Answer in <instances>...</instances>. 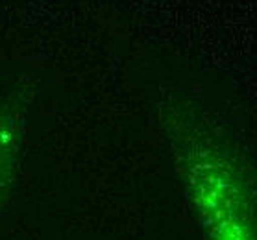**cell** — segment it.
I'll return each mask as SVG.
<instances>
[{
  "label": "cell",
  "instance_id": "cell-1",
  "mask_svg": "<svg viewBox=\"0 0 257 240\" xmlns=\"http://www.w3.org/2000/svg\"><path fill=\"white\" fill-rule=\"evenodd\" d=\"M165 126L211 240H257V183L239 155L187 111L170 109Z\"/></svg>",
  "mask_w": 257,
  "mask_h": 240
},
{
  "label": "cell",
  "instance_id": "cell-2",
  "mask_svg": "<svg viewBox=\"0 0 257 240\" xmlns=\"http://www.w3.org/2000/svg\"><path fill=\"white\" fill-rule=\"evenodd\" d=\"M10 157V148H8V137L4 135V131L0 129V170L6 163V159Z\"/></svg>",
  "mask_w": 257,
  "mask_h": 240
}]
</instances>
